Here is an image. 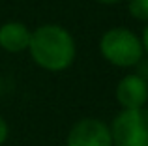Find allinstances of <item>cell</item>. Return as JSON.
Wrapping results in <instances>:
<instances>
[{"label": "cell", "instance_id": "cell-1", "mask_svg": "<svg viewBox=\"0 0 148 146\" xmlns=\"http://www.w3.org/2000/svg\"><path fill=\"white\" fill-rule=\"evenodd\" d=\"M28 53L36 66H40L45 71L58 73L68 70L73 64L77 47L73 36L64 26L49 23L32 30Z\"/></svg>", "mask_w": 148, "mask_h": 146}, {"label": "cell", "instance_id": "cell-2", "mask_svg": "<svg viewBox=\"0 0 148 146\" xmlns=\"http://www.w3.org/2000/svg\"><path fill=\"white\" fill-rule=\"evenodd\" d=\"M99 53L116 68H133L145 56L141 38L126 26L109 28L99 40Z\"/></svg>", "mask_w": 148, "mask_h": 146}, {"label": "cell", "instance_id": "cell-3", "mask_svg": "<svg viewBox=\"0 0 148 146\" xmlns=\"http://www.w3.org/2000/svg\"><path fill=\"white\" fill-rule=\"evenodd\" d=\"M109 129L112 146H148V107L122 109Z\"/></svg>", "mask_w": 148, "mask_h": 146}, {"label": "cell", "instance_id": "cell-4", "mask_svg": "<svg viewBox=\"0 0 148 146\" xmlns=\"http://www.w3.org/2000/svg\"><path fill=\"white\" fill-rule=\"evenodd\" d=\"M66 146H112L111 129L98 118H81L69 129Z\"/></svg>", "mask_w": 148, "mask_h": 146}, {"label": "cell", "instance_id": "cell-5", "mask_svg": "<svg viewBox=\"0 0 148 146\" xmlns=\"http://www.w3.org/2000/svg\"><path fill=\"white\" fill-rule=\"evenodd\" d=\"M116 101L122 109H141L148 103V83L137 73H127L116 84Z\"/></svg>", "mask_w": 148, "mask_h": 146}, {"label": "cell", "instance_id": "cell-6", "mask_svg": "<svg viewBox=\"0 0 148 146\" xmlns=\"http://www.w3.org/2000/svg\"><path fill=\"white\" fill-rule=\"evenodd\" d=\"M32 30L21 21H8L0 26V49L6 53L28 51Z\"/></svg>", "mask_w": 148, "mask_h": 146}, {"label": "cell", "instance_id": "cell-7", "mask_svg": "<svg viewBox=\"0 0 148 146\" xmlns=\"http://www.w3.org/2000/svg\"><path fill=\"white\" fill-rule=\"evenodd\" d=\"M127 10L133 19L148 23V0H127Z\"/></svg>", "mask_w": 148, "mask_h": 146}, {"label": "cell", "instance_id": "cell-8", "mask_svg": "<svg viewBox=\"0 0 148 146\" xmlns=\"http://www.w3.org/2000/svg\"><path fill=\"white\" fill-rule=\"evenodd\" d=\"M137 75H141L143 79L148 83V58H145V56H143L141 62L137 64Z\"/></svg>", "mask_w": 148, "mask_h": 146}, {"label": "cell", "instance_id": "cell-9", "mask_svg": "<svg viewBox=\"0 0 148 146\" xmlns=\"http://www.w3.org/2000/svg\"><path fill=\"white\" fill-rule=\"evenodd\" d=\"M8 135H10V126H8V122L0 116V146L8 141Z\"/></svg>", "mask_w": 148, "mask_h": 146}, {"label": "cell", "instance_id": "cell-10", "mask_svg": "<svg viewBox=\"0 0 148 146\" xmlns=\"http://www.w3.org/2000/svg\"><path fill=\"white\" fill-rule=\"evenodd\" d=\"M141 43H143V49H145V53L148 55V23H146L145 30H143V36H141Z\"/></svg>", "mask_w": 148, "mask_h": 146}, {"label": "cell", "instance_id": "cell-11", "mask_svg": "<svg viewBox=\"0 0 148 146\" xmlns=\"http://www.w3.org/2000/svg\"><path fill=\"white\" fill-rule=\"evenodd\" d=\"M96 2L105 4V6H112V4H120V2H124V0H96Z\"/></svg>", "mask_w": 148, "mask_h": 146}]
</instances>
